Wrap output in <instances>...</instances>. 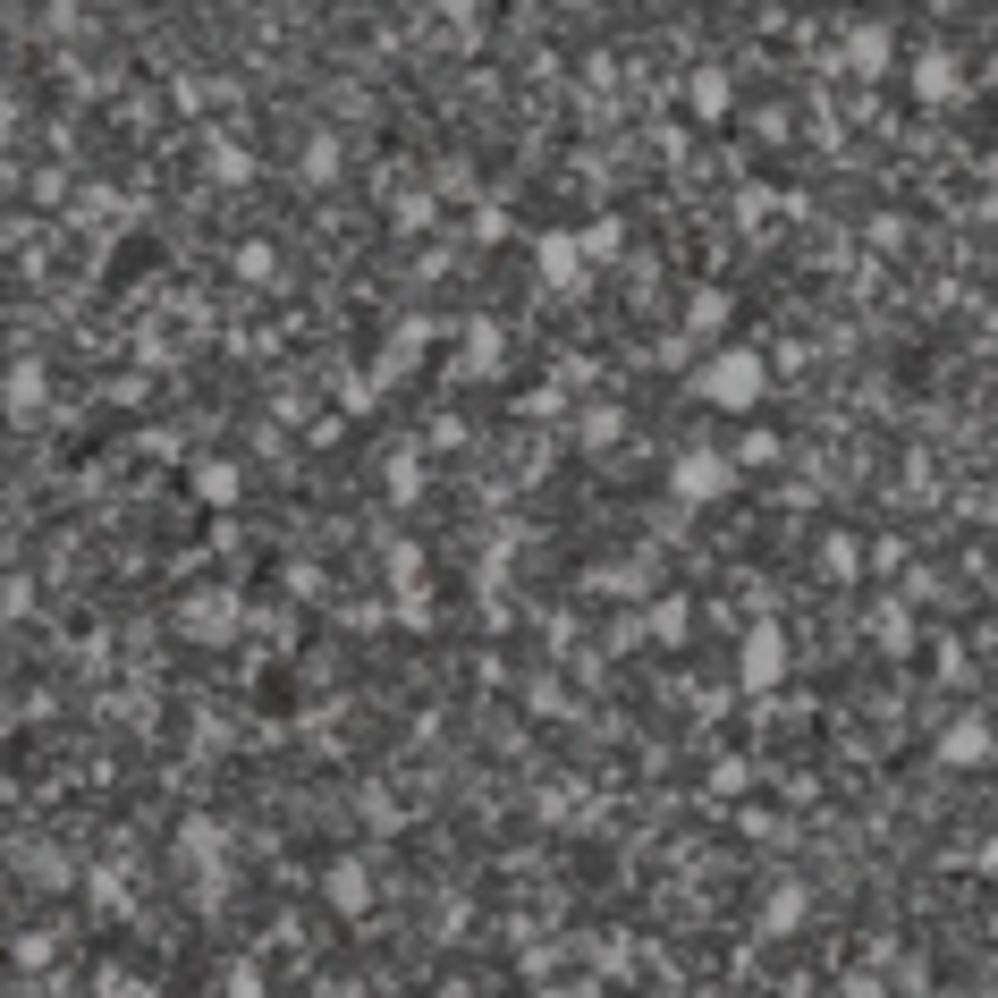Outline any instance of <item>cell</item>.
Masks as SVG:
<instances>
[{
	"label": "cell",
	"mask_w": 998,
	"mask_h": 998,
	"mask_svg": "<svg viewBox=\"0 0 998 998\" xmlns=\"http://www.w3.org/2000/svg\"><path fill=\"white\" fill-rule=\"evenodd\" d=\"M711 483H719V466H711V457H694V466H685V483H677V491H685V500H703Z\"/></svg>",
	"instance_id": "cell-2"
},
{
	"label": "cell",
	"mask_w": 998,
	"mask_h": 998,
	"mask_svg": "<svg viewBox=\"0 0 998 998\" xmlns=\"http://www.w3.org/2000/svg\"><path fill=\"white\" fill-rule=\"evenodd\" d=\"M703 389H711V398H728V407H744V398L762 389V364H753V355H719V364L703 373Z\"/></svg>",
	"instance_id": "cell-1"
}]
</instances>
